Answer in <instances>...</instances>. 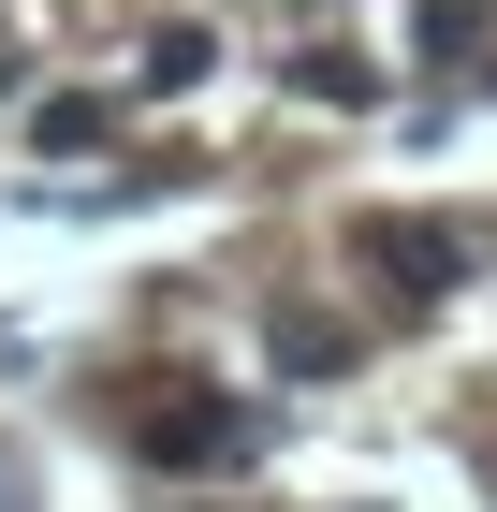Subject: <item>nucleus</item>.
I'll return each instance as SVG.
<instances>
[{"instance_id":"nucleus-1","label":"nucleus","mask_w":497,"mask_h":512,"mask_svg":"<svg viewBox=\"0 0 497 512\" xmlns=\"http://www.w3.org/2000/svg\"><path fill=\"white\" fill-rule=\"evenodd\" d=\"M249 410H234V395H205V381H161L147 410H132V454H147V469H234V454H249Z\"/></svg>"},{"instance_id":"nucleus-2","label":"nucleus","mask_w":497,"mask_h":512,"mask_svg":"<svg viewBox=\"0 0 497 512\" xmlns=\"http://www.w3.org/2000/svg\"><path fill=\"white\" fill-rule=\"evenodd\" d=\"M351 249H366L410 308H439V293L468 278V235H439V220H351Z\"/></svg>"},{"instance_id":"nucleus-3","label":"nucleus","mask_w":497,"mask_h":512,"mask_svg":"<svg viewBox=\"0 0 497 512\" xmlns=\"http://www.w3.org/2000/svg\"><path fill=\"white\" fill-rule=\"evenodd\" d=\"M264 337H278V366H293V381H322V366H351V337H337L322 308H278Z\"/></svg>"},{"instance_id":"nucleus-4","label":"nucleus","mask_w":497,"mask_h":512,"mask_svg":"<svg viewBox=\"0 0 497 512\" xmlns=\"http://www.w3.org/2000/svg\"><path fill=\"white\" fill-rule=\"evenodd\" d=\"M103 132H117V103H88V88H59V103L30 118V147H59V161H74V147H103Z\"/></svg>"},{"instance_id":"nucleus-5","label":"nucleus","mask_w":497,"mask_h":512,"mask_svg":"<svg viewBox=\"0 0 497 512\" xmlns=\"http://www.w3.org/2000/svg\"><path fill=\"white\" fill-rule=\"evenodd\" d=\"M293 88H307V103H366L381 74H366V59H337V44H307V59H293Z\"/></svg>"},{"instance_id":"nucleus-6","label":"nucleus","mask_w":497,"mask_h":512,"mask_svg":"<svg viewBox=\"0 0 497 512\" xmlns=\"http://www.w3.org/2000/svg\"><path fill=\"white\" fill-rule=\"evenodd\" d=\"M147 88H205V30H147Z\"/></svg>"},{"instance_id":"nucleus-7","label":"nucleus","mask_w":497,"mask_h":512,"mask_svg":"<svg viewBox=\"0 0 497 512\" xmlns=\"http://www.w3.org/2000/svg\"><path fill=\"white\" fill-rule=\"evenodd\" d=\"M0 512H15V483H0Z\"/></svg>"}]
</instances>
